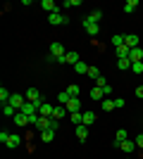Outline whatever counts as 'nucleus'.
<instances>
[{
	"instance_id": "nucleus-1",
	"label": "nucleus",
	"mask_w": 143,
	"mask_h": 159,
	"mask_svg": "<svg viewBox=\"0 0 143 159\" xmlns=\"http://www.w3.org/2000/svg\"><path fill=\"white\" fill-rule=\"evenodd\" d=\"M48 21H50L53 26H60V24H67L69 17H64L62 12H53V14H48Z\"/></svg>"
},
{
	"instance_id": "nucleus-2",
	"label": "nucleus",
	"mask_w": 143,
	"mask_h": 159,
	"mask_svg": "<svg viewBox=\"0 0 143 159\" xmlns=\"http://www.w3.org/2000/svg\"><path fill=\"white\" fill-rule=\"evenodd\" d=\"M83 29H86V33H88V36H98V33H100V24H95V21H91L88 17L83 19Z\"/></svg>"
},
{
	"instance_id": "nucleus-3",
	"label": "nucleus",
	"mask_w": 143,
	"mask_h": 159,
	"mask_svg": "<svg viewBox=\"0 0 143 159\" xmlns=\"http://www.w3.org/2000/svg\"><path fill=\"white\" fill-rule=\"evenodd\" d=\"M29 124H31V116H29V114H24V112H17L14 114V126H29Z\"/></svg>"
},
{
	"instance_id": "nucleus-4",
	"label": "nucleus",
	"mask_w": 143,
	"mask_h": 159,
	"mask_svg": "<svg viewBox=\"0 0 143 159\" xmlns=\"http://www.w3.org/2000/svg\"><path fill=\"white\" fill-rule=\"evenodd\" d=\"M124 45L129 48V50L138 48V36H136V33H129V36H124Z\"/></svg>"
},
{
	"instance_id": "nucleus-5",
	"label": "nucleus",
	"mask_w": 143,
	"mask_h": 159,
	"mask_svg": "<svg viewBox=\"0 0 143 159\" xmlns=\"http://www.w3.org/2000/svg\"><path fill=\"white\" fill-rule=\"evenodd\" d=\"M53 112H55V107L53 105H41V109H38V116H45V119H53Z\"/></svg>"
},
{
	"instance_id": "nucleus-6",
	"label": "nucleus",
	"mask_w": 143,
	"mask_h": 159,
	"mask_svg": "<svg viewBox=\"0 0 143 159\" xmlns=\"http://www.w3.org/2000/svg\"><path fill=\"white\" fill-rule=\"evenodd\" d=\"M67 112L69 114H72V112H81V100H79V98H72L67 102Z\"/></svg>"
},
{
	"instance_id": "nucleus-7",
	"label": "nucleus",
	"mask_w": 143,
	"mask_h": 159,
	"mask_svg": "<svg viewBox=\"0 0 143 159\" xmlns=\"http://www.w3.org/2000/svg\"><path fill=\"white\" fill-rule=\"evenodd\" d=\"M41 7L45 10L48 14H53V12H60V10H62V7H57V5H55L53 0H43V2H41Z\"/></svg>"
},
{
	"instance_id": "nucleus-8",
	"label": "nucleus",
	"mask_w": 143,
	"mask_h": 159,
	"mask_svg": "<svg viewBox=\"0 0 143 159\" xmlns=\"http://www.w3.org/2000/svg\"><path fill=\"white\" fill-rule=\"evenodd\" d=\"M43 95H41V90L38 88H29L26 90V102H36V100H41Z\"/></svg>"
},
{
	"instance_id": "nucleus-9",
	"label": "nucleus",
	"mask_w": 143,
	"mask_h": 159,
	"mask_svg": "<svg viewBox=\"0 0 143 159\" xmlns=\"http://www.w3.org/2000/svg\"><path fill=\"white\" fill-rule=\"evenodd\" d=\"M119 150H122V152H134V150H136V140H124V143H119Z\"/></svg>"
},
{
	"instance_id": "nucleus-10",
	"label": "nucleus",
	"mask_w": 143,
	"mask_h": 159,
	"mask_svg": "<svg viewBox=\"0 0 143 159\" xmlns=\"http://www.w3.org/2000/svg\"><path fill=\"white\" fill-rule=\"evenodd\" d=\"M79 52H74V50H69L67 55H64V64H79Z\"/></svg>"
},
{
	"instance_id": "nucleus-11",
	"label": "nucleus",
	"mask_w": 143,
	"mask_h": 159,
	"mask_svg": "<svg viewBox=\"0 0 143 159\" xmlns=\"http://www.w3.org/2000/svg\"><path fill=\"white\" fill-rule=\"evenodd\" d=\"M129 60L131 62H141L143 60V48H134V50H129Z\"/></svg>"
},
{
	"instance_id": "nucleus-12",
	"label": "nucleus",
	"mask_w": 143,
	"mask_h": 159,
	"mask_svg": "<svg viewBox=\"0 0 143 159\" xmlns=\"http://www.w3.org/2000/svg\"><path fill=\"white\" fill-rule=\"evenodd\" d=\"M5 145L10 147V150H14V147H19V145H21V135H17V133H14V135H10V140H7Z\"/></svg>"
},
{
	"instance_id": "nucleus-13",
	"label": "nucleus",
	"mask_w": 143,
	"mask_h": 159,
	"mask_svg": "<svg viewBox=\"0 0 143 159\" xmlns=\"http://www.w3.org/2000/svg\"><path fill=\"white\" fill-rule=\"evenodd\" d=\"M67 107H55V112H53V119L55 121H60V119H64V116H67Z\"/></svg>"
},
{
	"instance_id": "nucleus-14",
	"label": "nucleus",
	"mask_w": 143,
	"mask_h": 159,
	"mask_svg": "<svg viewBox=\"0 0 143 159\" xmlns=\"http://www.w3.org/2000/svg\"><path fill=\"white\" fill-rule=\"evenodd\" d=\"M95 119H98V114H95V112H83V126L95 124Z\"/></svg>"
},
{
	"instance_id": "nucleus-15",
	"label": "nucleus",
	"mask_w": 143,
	"mask_h": 159,
	"mask_svg": "<svg viewBox=\"0 0 143 159\" xmlns=\"http://www.w3.org/2000/svg\"><path fill=\"white\" fill-rule=\"evenodd\" d=\"M76 138L81 140V143L88 138V126H83V124H81V126H76Z\"/></svg>"
},
{
	"instance_id": "nucleus-16",
	"label": "nucleus",
	"mask_w": 143,
	"mask_h": 159,
	"mask_svg": "<svg viewBox=\"0 0 143 159\" xmlns=\"http://www.w3.org/2000/svg\"><path fill=\"white\" fill-rule=\"evenodd\" d=\"M131 64H134V62L129 60V57H117V66H119V69H131Z\"/></svg>"
},
{
	"instance_id": "nucleus-17",
	"label": "nucleus",
	"mask_w": 143,
	"mask_h": 159,
	"mask_svg": "<svg viewBox=\"0 0 143 159\" xmlns=\"http://www.w3.org/2000/svg\"><path fill=\"white\" fill-rule=\"evenodd\" d=\"M100 109H102V112H112V109H115V100L105 98V100L100 102Z\"/></svg>"
},
{
	"instance_id": "nucleus-18",
	"label": "nucleus",
	"mask_w": 143,
	"mask_h": 159,
	"mask_svg": "<svg viewBox=\"0 0 143 159\" xmlns=\"http://www.w3.org/2000/svg\"><path fill=\"white\" fill-rule=\"evenodd\" d=\"M41 140L43 143H53L55 140V131H50V128H48V131H41Z\"/></svg>"
},
{
	"instance_id": "nucleus-19",
	"label": "nucleus",
	"mask_w": 143,
	"mask_h": 159,
	"mask_svg": "<svg viewBox=\"0 0 143 159\" xmlns=\"http://www.w3.org/2000/svg\"><path fill=\"white\" fill-rule=\"evenodd\" d=\"M136 7H138V0H126V2H124V12L131 14L134 10H136Z\"/></svg>"
},
{
	"instance_id": "nucleus-20",
	"label": "nucleus",
	"mask_w": 143,
	"mask_h": 159,
	"mask_svg": "<svg viewBox=\"0 0 143 159\" xmlns=\"http://www.w3.org/2000/svg\"><path fill=\"white\" fill-rule=\"evenodd\" d=\"M124 140H126V131H124V128H119V131H117V135H115V147H119V143H124Z\"/></svg>"
},
{
	"instance_id": "nucleus-21",
	"label": "nucleus",
	"mask_w": 143,
	"mask_h": 159,
	"mask_svg": "<svg viewBox=\"0 0 143 159\" xmlns=\"http://www.w3.org/2000/svg\"><path fill=\"white\" fill-rule=\"evenodd\" d=\"M91 100H105V93H102V88L95 86L93 90H91Z\"/></svg>"
},
{
	"instance_id": "nucleus-22",
	"label": "nucleus",
	"mask_w": 143,
	"mask_h": 159,
	"mask_svg": "<svg viewBox=\"0 0 143 159\" xmlns=\"http://www.w3.org/2000/svg\"><path fill=\"white\" fill-rule=\"evenodd\" d=\"M64 90H67V93L72 95V98H79V93H81V88L76 86V83H72V86H67V88H64Z\"/></svg>"
},
{
	"instance_id": "nucleus-23",
	"label": "nucleus",
	"mask_w": 143,
	"mask_h": 159,
	"mask_svg": "<svg viewBox=\"0 0 143 159\" xmlns=\"http://www.w3.org/2000/svg\"><path fill=\"white\" fill-rule=\"evenodd\" d=\"M69 100H72V95H69L67 90H62V93L57 95V102H62V107H67V102H69Z\"/></svg>"
},
{
	"instance_id": "nucleus-24",
	"label": "nucleus",
	"mask_w": 143,
	"mask_h": 159,
	"mask_svg": "<svg viewBox=\"0 0 143 159\" xmlns=\"http://www.w3.org/2000/svg\"><path fill=\"white\" fill-rule=\"evenodd\" d=\"M2 114H5V116H12V119H14V114H17V109H14L12 105H7V102H5V105H2Z\"/></svg>"
},
{
	"instance_id": "nucleus-25",
	"label": "nucleus",
	"mask_w": 143,
	"mask_h": 159,
	"mask_svg": "<svg viewBox=\"0 0 143 159\" xmlns=\"http://www.w3.org/2000/svg\"><path fill=\"white\" fill-rule=\"evenodd\" d=\"M112 45H115V48L124 45V36H122V33H115V36H112Z\"/></svg>"
},
{
	"instance_id": "nucleus-26",
	"label": "nucleus",
	"mask_w": 143,
	"mask_h": 159,
	"mask_svg": "<svg viewBox=\"0 0 143 159\" xmlns=\"http://www.w3.org/2000/svg\"><path fill=\"white\" fill-rule=\"evenodd\" d=\"M88 19H91V21H95V24H100V19H102V12H100V10H93V12L88 14Z\"/></svg>"
},
{
	"instance_id": "nucleus-27",
	"label": "nucleus",
	"mask_w": 143,
	"mask_h": 159,
	"mask_svg": "<svg viewBox=\"0 0 143 159\" xmlns=\"http://www.w3.org/2000/svg\"><path fill=\"white\" fill-rule=\"evenodd\" d=\"M74 71H76V74H88V64L79 62V64H74Z\"/></svg>"
},
{
	"instance_id": "nucleus-28",
	"label": "nucleus",
	"mask_w": 143,
	"mask_h": 159,
	"mask_svg": "<svg viewBox=\"0 0 143 159\" xmlns=\"http://www.w3.org/2000/svg\"><path fill=\"white\" fill-rule=\"evenodd\" d=\"M62 7H81V0H64Z\"/></svg>"
},
{
	"instance_id": "nucleus-29",
	"label": "nucleus",
	"mask_w": 143,
	"mask_h": 159,
	"mask_svg": "<svg viewBox=\"0 0 143 159\" xmlns=\"http://www.w3.org/2000/svg\"><path fill=\"white\" fill-rule=\"evenodd\" d=\"M86 76H91V79H100V71H98V69H95V66H88V74H86Z\"/></svg>"
},
{
	"instance_id": "nucleus-30",
	"label": "nucleus",
	"mask_w": 143,
	"mask_h": 159,
	"mask_svg": "<svg viewBox=\"0 0 143 159\" xmlns=\"http://www.w3.org/2000/svg\"><path fill=\"white\" fill-rule=\"evenodd\" d=\"M131 71L134 74H143V62H134V64H131Z\"/></svg>"
},
{
	"instance_id": "nucleus-31",
	"label": "nucleus",
	"mask_w": 143,
	"mask_h": 159,
	"mask_svg": "<svg viewBox=\"0 0 143 159\" xmlns=\"http://www.w3.org/2000/svg\"><path fill=\"white\" fill-rule=\"evenodd\" d=\"M10 98H12V95L7 93L5 88H0V100H2V105H5V102H10Z\"/></svg>"
},
{
	"instance_id": "nucleus-32",
	"label": "nucleus",
	"mask_w": 143,
	"mask_h": 159,
	"mask_svg": "<svg viewBox=\"0 0 143 159\" xmlns=\"http://www.w3.org/2000/svg\"><path fill=\"white\" fill-rule=\"evenodd\" d=\"M124 105H126V100H124V98H115V109H122Z\"/></svg>"
},
{
	"instance_id": "nucleus-33",
	"label": "nucleus",
	"mask_w": 143,
	"mask_h": 159,
	"mask_svg": "<svg viewBox=\"0 0 143 159\" xmlns=\"http://www.w3.org/2000/svg\"><path fill=\"white\" fill-rule=\"evenodd\" d=\"M102 93H105V98H110V95H112V86H110V83L102 86Z\"/></svg>"
},
{
	"instance_id": "nucleus-34",
	"label": "nucleus",
	"mask_w": 143,
	"mask_h": 159,
	"mask_svg": "<svg viewBox=\"0 0 143 159\" xmlns=\"http://www.w3.org/2000/svg\"><path fill=\"white\" fill-rule=\"evenodd\" d=\"M10 140V133H5V131H0V143H7Z\"/></svg>"
},
{
	"instance_id": "nucleus-35",
	"label": "nucleus",
	"mask_w": 143,
	"mask_h": 159,
	"mask_svg": "<svg viewBox=\"0 0 143 159\" xmlns=\"http://www.w3.org/2000/svg\"><path fill=\"white\" fill-rule=\"evenodd\" d=\"M95 86H98V88H102V86H107V81H105V79L100 76V79H95Z\"/></svg>"
},
{
	"instance_id": "nucleus-36",
	"label": "nucleus",
	"mask_w": 143,
	"mask_h": 159,
	"mask_svg": "<svg viewBox=\"0 0 143 159\" xmlns=\"http://www.w3.org/2000/svg\"><path fill=\"white\" fill-rule=\"evenodd\" d=\"M136 147H141V150H143V133H138V138H136Z\"/></svg>"
},
{
	"instance_id": "nucleus-37",
	"label": "nucleus",
	"mask_w": 143,
	"mask_h": 159,
	"mask_svg": "<svg viewBox=\"0 0 143 159\" xmlns=\"http://www.w3.org/2000/svg\"><path fill=\"white\" fill-rule=\"evenodd\" d=\"M136 98H138V100H143V86H138V88H136Z\"/></svg>"
}]
</instances>
